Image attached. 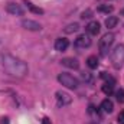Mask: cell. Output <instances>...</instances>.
Listing matches in <instances>:
<instances>
[{
	"label": "cell",
	"instance_id": "6da1fadb",
	"mask_svg": "<svg viewBox=\"0 0 124 124\" xmlns=\"http://www.w3.org/2000/svg\"><path fill=\"white\" fill-rule=\"evenodd\" d=\"M1 62H3L4 71L9 75L16 77V78H23L29 71L26 62H23L22 59H19V58H16L10 54H3L1 55Z\"/></svg>",
	"mask_w": 124,
	"mask_h": 124
},
{
	"label": "cell",
	"instance_id": "7a4b0ae2",
	"mask_svg": "<svg viewBox=\"0 0 124 124\" xmlns=\"http://www.w3.org/2000/svg\"><path fill=\"white\" fill-rule=\"evenodd\" d=\"M111 63L116 69H120L124 65V45H117L111 52Z\"/></svg>",
	"mask_w": 124,
	"mask_h": 124
},
{
	"label": "cell",
	"instance_id": "3957f363",
	"mask_svg": "<svg viewBox=\"0 0 124 124\" xmlns=\"http://www.w3.org/2000/svg\"><path fill=\"white\" fill-rule=\"evenodd\" d=\"M114 35L113 33H105L101 39H100V42H98V46H100V54L102 55V56H105L107 54H108V51H110V48H111V45H113V42H114Z\"/></svg>",
	"mask_w": 124,
	"mask_h": 124
},
{
	"label": "cell",
	"instance_id": "277c9868",
	"mask_svg": "<svg viewBox=\"0 0 124 124\" xmlns=\"http://www.w3.org/2000/svg\"><path fill=\"white\" fill-rule=\"evenodd\" d=\"M58 81L61 82L63 87L71 88V90H75V88L78 87V79H77L74 75L68 74V72H62V74H59V75H58Z\"/></svg>",
	"mask_w": 124,
	"mask_h": 124
},
{
	"label": "cell",
	"instance_id": "5b68a950",
	"mask_svg": "<svg viewBox=\"0 0 124 124\" xmlns=\"http://www.w3.org/2000/svg\"><path fill=\"white\" fill-rule=\"evenodd\" d=\"M74 45H75V48H78V49H85V48H90L91 46V38H90V35H79L77 39H75V42H74Z\"/></svg>",
	"mask_w": 124,
	"mask_h": 124
},
{
	"label": "cell",
	"instance_id": "8992f818",
	"mask_svg": "<svg viewBox=\"0 0 124 124\" xmlns=\"http://www.w3.org/2000/svg\"><path fill=\"white\" fill-rule=\"evenodd\" d=\"M56 102L59 107H65V105H69L72 102V97L68 93H63V91H56Z\"/></svg>",
	"mask_w": 124,
	"mask_h": 124
},
{
	"label": "cell",
	"instance_id": "52a82bcc",
	"mask_svg": "<svg viewBox=\"0 0 124 124\" xmlns=\"http://www.w3.org/2000/svg\"><path fill=\"white\" fill-rule=\"evenodd\" d=\"M22 26H23L26 31H32V32H39L42 29L40 23H38V22H35V20H32V19H23V20H22Z\"/></svg>",
	"mask_w": 124,
	"mask_h": 124
},
{
	"label": "cell",
	"instance_id": "ba28073f",
	"mask_svg": "<svg viewBox=\"0 0 124 124\" xmlns=\"http://www.w3.org/2000/svg\"><path fill=\"white\" fill-rule=\"evenodd\" d=\"M6 12L10 13V15H13V16H22L25 13V10L19 4H16V3H9L6 6Z\"/></svg>",
	"mask_w": 124,
	"mask_h": 124
},
{
	"label": "cell",
	"instance_id": "9c48e42d",
	"mask_svg": "<svg viewBox=\"0 0 124 124\" xmlns=\"http://www.w3.org/2000/svg\"><path fill=\"white\" fill-rule=\"evenodd\" d=\"M68 46H69V42H68V39H65V38H59V39L55 40V49H56L58 52L66 51Z\"/></svg>",
	"mask_w": 124,
	"mask_h": 124
},
{
	"label": "cell",
	"instance_id": "30bf717a",
	"mask_svg": "<svg viewBox=\"0 0 124 124\" xmlns=\"http://www.w3.org/2000/svg\"><path fill=\"white\" fill-rule=\"evenodd\" d=\"M62 65L66 66V68H71V69H78L79 68V62L75 58H63L62 59Z\"/></svg>",
	"mask_w": 124,
	"mask_h": 124
},
{
	"label": "cell",
	"instance_id": "8fae6325",
	"mask_svg": "<svg viewBox=\"0 0 124 124\" xmlns=\"http://www.w3.org/2000/svg\"><path fill=\"white\" fill-rule=\"evenodd\" d=\"M85 29H87V32H88V35H98L101 26H100V23H98L97 20H93V22H90V23L87 25Z\"/></svg>",
	"mask_w": 124,
	"mask_h": 124
},
{
	"label": "cell",
	"instance_id": "7c38bea8",
	"mask_svg": "<svg viewBox=\"0 0 124 124\" xmlns=\"http://www.w3.org/2000/svg\"><path fill=\"white\" fill-rule=\"evenodd\" d=\"M101 108L105 111V113H113V110H114V104H113V101L111 100H104L102 102H101Z\"/></svg>",
	"mask_w": 124,
	"mask_h": 124
},
{
	"label": "cell",
	"instance_id": "4fadbf2b",
	"mask_svg": "<svg viewBox=\"0 0 124 124\" xmlns=\"http://www.w3.org/2000/svg\"><path fill=\"white\" fill-rule=\"evenodd\" d=\"M117 23H118V19H117L116 16H108V17L105 19V26H107L108 29L116 28V26H117Z\"/></svg>",
	"mask_w": 124,
	"mask_h": 124
},
{
	"label": "cell",
	"instance_id": "5bb4252c",
	"mask_svg": "<svg viewBox=\"0 0 124 124\" xmlns=\"http://www.w3.org/2000/svg\"><path fill=\"white\" fill-rule=\"evenodd\" d=\"M87 65H88L91 69H95V68L98 66V58H97L95 55L88 56V58H87Z\"/></svg>",
	"mask_w": 124,
	"mask_h": 124
},
{
	"label": "cell",
	"instance_id": "9a60e30c",
	"mask_svg": "<svg viewBox=\"0 0 124 124\" xmlns=\"http://www.w3.org/2000/svg\"><path fill=\"white\" fill-rule=\"evenodd\" d=\"M78 29H79V25L78 23H71V25H68L63 29V32L65 33H74V32H78Z\"/></svg>",
	"mask_w": 124,
	"mask_h": 124
},
{
	"label": "cell",
	"instance_id": "2e32d148",
	"mask_svg": "<svg viewBox=\"0 0 124 124\" xmlns=\"http://www.w3.org/2000/svg\"><path fill=\"white\" fill-rule=\"evenodd\" d=\"M113 90H114V84L105 82V84L102 85V93L107 94V95H111V94H113Z\"/></svg>",
	"mask_w": 124,
	"mask_h": 124
},
{
	"label": "cell",
	"instance_id": "e0dca14e",
	"mask_svg": "<svg viewBox=\"0 0 124 124\" xmlns=\"http://www.w3.org/2000/svg\"><path fill=\"white\" fill-rule=\"evenodd\" d=\"M26 6H28V9L33 12V13H36V15H43V10L40 9V7H36L35 4H32V3H26Z\"/></svg>",
	"mask_w": 124,
	"mask_h": 124
},
{
	"label": "cell",
	"instance_id": "ac0fdd59",
	"mask_svg": "<svg viewBox=\"0 0 124 124\" xmlns=\"http://www.w3.org/2000/svg\"><path fill=\"white\" fill-rule=\"evenodd\" d=\"M101 78L102 79H105V82H110V84H116V79L110 75V74H107V72H101Z\"/></svg>",
	"mask_w": 124,
	"mask_h": 124
},
{
	"label": "cell",
	"instance_id": "d6986e66",
	"mask_svg": "<svg viewBox=\"0 0 124 124\" xmlns=\"http://www.w3.org/2000/svg\"><path fill=\"white\" fill-rule=\"evenodd\" d=\"M98 12H102V13H110L113 12V6H108V4H101L98 7Z\"/></svg>",
	"mask_w": 124,
	"mask_h": 124
},
{
	"label": "cell",
	"instance_id": "ffe728a7",
	"mask_svg": "<svg viewBox=\"0 0 124 124\" xmlns=\"http://www.w3.org/2000/svg\"><path fill=\"white\" fill-rule=\"evenodd\" d=\"M116 97H117V101L118 102H124V90L120 88L117 93H116Z\"/></svg>",
	"mask_w": 124,
	"mask_h": 124
},
{
	"label": "cell",
	"instance_id": "44dd1931",
	"mask_svg": "<svg viewBox=\"0 0 124 124\" xmlns=\"http://www.w3.org/2000/svg\"><path fill=\"white\" fill-rule=\"evenodd\" d=\"M81 78H82V81H85V82H91V81H93V75H91L90 72H84V74L81 75Z\"/></svg>",
	"mask_w": 124,
	"mask_h": 124
},
{
	"label": "cell",
	"instance_id": "7402d4cb",
	"mask_svg": "<svg viewBox=\"0 0 124 124\" xmlns=\"http://www.w3.org/2000/svg\"><path fill=\"white\" fill-rule=\"evenodd\" d=\"M91 16H93V12H91V10H85V12L82 13L81 17H82V19H90Z\"/></svg>",
	"mask_w": 124,
	"mask_h": 124
},
{
	"label": "cell",
	"instance_id": "603a6c76",
	"mask_svg": "<svg viewBox=\"0 0 124 124\" xmlns=\"http://www.w3.org/2000/svg\"><path fill=\"white\" fill-rule=\"evenodd\" d=\"M117 120H118V123H120V124H124V111H121V113L118 114Z\"/></svg>",
	"mask_w": 124,
	"mask_h": 124
},
{
	"label": "cell",
	"instance_id": "cb8c5ba5",
	"mask_svg": "<svg viewBox=\"0 0 124 124\" xmlns=\"http://www.w3.org/2000/svg\"><path fill=\"white\" fill-rule=\"evenodd\" d=\"M43 124H49V121H48V118H43Z\"/></svg>",
	"mask_w": 124,
	"mask_h": 124
}]
</instances>
